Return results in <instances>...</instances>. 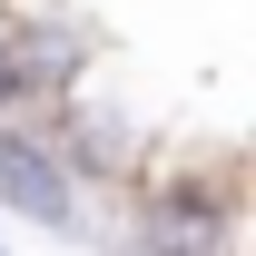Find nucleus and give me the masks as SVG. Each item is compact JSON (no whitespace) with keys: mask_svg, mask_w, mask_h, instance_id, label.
Here are the masks:
<instances>
[{"mask_svg":"<svg viewBox=\"0 0 256 256\" xmlns=\"http://www.w3.org/2000/svg\"><path fill=\"white\" fill-rule=\"evenodd\" d=\"M128 246H148V256H217L246 236V168L226 158V168H138L128 178Z\"/></svg>","mask_w":256,"mask_h":256,"instance_id":"obj_1","label":"nucleus"},{"mask_svg":"<svg viewBox=\"0 0 256 256\" xmlns=\"http://www.w3.org/2000/svg\"><path fill=\"white\" fill-rule=\"evenodd\" d=\"M79 197H89V188L60 168V148H50L20 108H0V207H10L20 226H40V236H60V246H89L98 217L79 207Z\"/></svg>","mask_w":256,"mask_h":256,"instance_id":"obj_2","label":"nucleus"},{"mask_svg":"<svg viewBox=\"0 0 256 256\" xmlns=\"http://www.w3.org/2000/svg\"><path fill=\"white\" fill-rule=\"evenodd\" d=\"M20 118L60 148V168L79 178V188H108L118 197L138 168H148V138H138V118L128 108H108V98H89V89H69V98H50V108H20Z\"/></svg>","mask_w":256,"mask_h":256,"instance_id":"obj_3","label":"nucleus"},{"mask_svg":"<svg viewBox=\"0 0 256 256\" xmlns=\"http://www.w3.org/2000/svg\"><path fill=\"white\" fill-rule=\"evenodd\" d=\"M10 60H20V108H50V98L89 89L98 69V30L79 10H50V0H10Z\"/></svg>","mask_w":256,"mask_h":256,"instance_id":"obj_4","label":"nucleus"},{"mask_svg":"<svg viewBox=\"0 0 256 256\" xmlns=\"http://www.w3.org/2000/svg\"><path fill=\"white\" fill-rule=\"evenodd\" d=\"M0 108H20V60H10V0H0Z\"/></svg>","mask_w":256,"mask_h":256,"instance_id":"obj_5","label":"nucleus"}]
</instances>
